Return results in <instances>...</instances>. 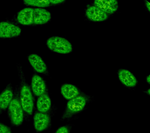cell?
Masks as SVG:
<instances>
[{
    "label": "cell",
    "mask_w": 150,
    "mask_h": 133,
    "mask_svg": "<svg viewBox=\"0 0 150 133\" xmlns=\"http://www.w3.org/2000/svg\"><path fill=\"white\" fill-rule=\"evenodd\" d=\"M17 69L20 80L19 88L20 102L26 116L30 117L33 111V98L30 87L26 81L22 66L18 65Z\"/></svg>",
    "instance_id": "cell-1"
},
{
    "label": "cell",
    "mask_w": 150,
    "mask_h": 133,
    "mask_svg": "<svg viewBox=\"0 0 150 133\" xmlns=\"http://www.w3.org/2000/svg\"><path fill=\"white\" fill-rule=\"evenodd\" d=\"M90 101V97L85 94H80L69 100L62 115V120H69L76 114L80 113L84 110Z\"/></svg>",
    "instance_id": "cell-2"
},
{
    "label": "cell",
    "mask_w": 150,
    "mask_h": 133,
    "mask_svg": "<svg viewBox=\"0 0 150 133\" xmlns=\"http://www.w3.org/2000/svg\"><path fill=\"white\" fill-rule=\"evenodd\" d=\"M86 15L89 20L93 22H103L108 18V15L94 5L88 7Z\"/></svg>",
    "instance_id": "cell-6"
},
{
    "label": "cell",
    "mask_w": 150,
    "mask_h": 133,
    "mask_svg": "<svg viewBox=\"0 0 150 133\" xmlns=\"http://www.w3.org/2000/svg\"><path fill=\"white\" fill-rule=\"evenodd\" d=\"M52 18L51 13L42 8L34 9L33 24L44 25L47 24Z\"/></svg>",
    "instance_id": "cell-8"
},
{
    "label": "cell",
    "mask_w": 150,
    "mask_h": 133,
    "mask_svg": "<svg viewBox=\"0 0 150 133\" xmlns=\"http://www.w3.org/2000/svg\"><path fill=\"white\" fill-rule=\"evenodd\" d=\"M145 5H146V6L148 9V10L149 11L150 10V3L148 1H145Z\"/></svg>",
    "instance_id": "cell-21"
},
{
    "label": "cell",
    "mask_w": 150,
    "mask_h": 133,
    "mask_svg": "<svg viewBox=\"0 0 150 133\" xmlns=\"http://www.w3.org/2000/svg\"><path fill=\"white\" fill-rule=\"evenodd\" d=\"M32 89L36 96H40L46 91V86L43 78L37 74L34 75L32 78Z\"/></svg>",
    "instance_id": "cell-12"
},
{
    "label": "cell",
    "mask_w": 150,
    "mask_h": 133,
    "mask_svg": "<svg viewBox=\"0 0 150 133\" xmlns=\"http://www.w3.org/2000/svg\"><path fill=\"white\" fill-rule=\"evenodd\" d=\"M13 96L12 87L9 84L0 94V109L5 110L9 107Z\"/></svg>",
    "instance_id": "cell-14"
},
{
    "label": "cell",
    "mask_w": 150,
    "mask_h": 133,
    "mask_svg": "<svg viewBox=\"0 0 150 133\" xmlns=\"http://www.w3.org/2000/svg\"><path fill=\"white\" fill-rule=\"evenodd\" d=\"M146 81L149 84H150V75H149L147 77H146Z\"/></svg>",
    "instance_id": "cell-22"
},
{
    "label": "cell",
    "mask_w": 150,
    "mask_h": 133,
    "mask_svg": "<svg viewBox=\"0 0 150 133\" xmlns=\"http://www.w3.org/2000/svg\"><path fill=\"white\" fill-rule=\"evenodd\" d=\"M118 74L120 80L124 86L132 88L137 85V79L129 71L126 69H120L118 71Z\"/></svg>",
    "instance_id": "cell-13"
},
{
    "label": "cell",
    "mask_w": 150,
    "mask_h": 133,
    "mask_svg": "<svg viewBox=\"0 0 150 133\" xmlns=\"http://www.w3.org/2000/svg\"><path fill=\"white\" fill-rule=\"evenodd\" d=\"M93 4L108 15L114 13L119 7L118 2L116 0H96Z\"/></svg>",
    "instance_id": "cell-7"
},
{
    "label": "cell",
    "mask_w": 150,
    "mask_h": 133,
    "mask_svg": "<svg viewBox=\"0 0 150 133\" xmlns=\"http://www.w3.org/2000/svg\"><path fill=\"white\" fill-rule=\"evenodd\" d=\"M23 3L26 5L30 6H36L40 8L47 7L49 6L50 4L49 1H23Z\"/></svg>",
    "instance_id": "cell-17"
},
{
    "label": "cell",
    "mask_w": 150,
    "mask_h": 133,
    "mask_svg": "<svg viewBox=\"0 0 150 133\" xmlns=\"http://www.w3.org/2000/svg\"><path fill=\"white\" fill-rule=\"evenodd\" d=\"M21 29L13 23L6 21L0 23V38H15L19 36Z\"/></svg>",
    "instance_id": "cell-5"
},
{
    "label": "cell",
    "mask_w": 150,
    "mask_h": 133,
    "mask_svg": "<svg viewBox=\"0 0 150 133\" xmlns=\"http://www.w3.org/2000/svg\"><path fill=\"white\" fill-rule=\"evenodd\" d=\"M71 126L70 125H65L59 127L55 133H70Z\"/></svg>",
    "instance_id": "cell-18"
},
{
    "label": "cell",
    "mask_w": 150,
    "mask_h": 133,
    "mask_svg": "<svg viewBox=\"0 0 150 133\" xmlns=\"http://www.w3.org/2000/svg\"><path fill=\"white\" fill-rule=\"evenodd\" d=\"M28 59L29 63L36 72L45 74L47 72L46 64L38 55L35 53L29 55Z\"/></svg>",
    "instance_id": "cell-10"
},
{
    "label": "cell",
    "mask_w": 150,
    "mask_h": 133,
    "mask_svg": "<svg viewBox=\"0 0 150 133\" xmlns=\"http://www.w3.org/2000/svg\"><path fill=\"white\" fill-rule=\"evenodd\" d=\"M50 122V116L46 113H36L34 117V125L37 132L43 131L49 126Z\"/></svg>",
    "instance_id": "cell-9"
},
{
    "label": "cell",
    "mask_w": 150,
    "mask_h": 133,
    "mask_svg": "<svg viewBox=\"0 0 150 133\" xmlns=\"http://www.w3.org/2000/svg\"><path fill=\"white\" fill-rule=\"evenodd\" d=\"M8 115L12 124L14 125L22 124L24 118V112L20 102L18 87L15 89L13 97L8 107Z\"/></svg>",
    "instance_id": "cell-3"
},
{
    "label": "cell",
    "mask_w": 150,
    "mask_h": 133,
    "mask_svg": "<svg viewBox=\"0 0 150 133\" xmlns=\"http://www.w3.org/2000/svg\"><path fill=\"white\" fill-rule=\"evenodd\" d=\"M34 8H24L19 11L17 15L18 22L21 25H30L33 24Z\"/></svg>",
    "instance_id": "cell-11"
},
{
    "label": "cell",
    "mask_w": 150,
    "mask_h": 133,
    "mask_svg": "<svg viewBox=\"0 0 150 133\" xmlns=\"http://www.w3.org/2000/svg\"><path fill=\"white\" fill-rule=\"evenodd\" d=\"M46 45L50 51L61 54H68L73 48L70 42L63 37L53 36L47 39Z\"/></svg>",
    "instance_id": "cell-4"
},
{
    "label": "cell",
    "mask_w": 150,
    "mask_h": 133,
    "mask_svg": "<svg viewBox=\"0 0 150 133\" xmlns=\"http://www.w3.org/2000/svg\"><path fill=\"white\" fill-rule=\"evenodd\" d=\"M64 1H64V0H55V1L51 0V1H49L50 4H54V5L63 3H64Z\"/></svg>",
    "instance_id": "cell-20"
},
{
    "label": "cell",
    "mask_w": 150,
    "mask_h": 133,
    "mask_svg": "<svg viewBox=\"0 0 150 133\" xmlns=\"http://www.w3.org/2000/svg\"><path fill=\"white\" fill-rule=\"evenodd\" d=\"M0 133H12L9 127L0 122Z\"/></svg>",
    "instance_id": "cell-19"
},
{
    "label": "cell",
    "mask_w": 150,
    "mask_h": 133,
    "mask_svg": "<svg viewBox=\"0 0 150 133\" xmlns=\"http://www.w3.org/2000/svg\"><path fill=\"white\" fill-rule=\"evenodd\" d=\"M36 106L38 110L40 113H46L49 111L51 107V101L47 93L38 97Z\"/></svg>",
    "instance_id": "cell-16"
},
{
    "label": "cell",
    "mask_w": 150,
    "mask_h": 133,
    "mask_svg": "<svg viewBox=\"0 0 150 133\" xmlns=\"http://www.w3.org/2000/svg\"><path fill=\"white\" fill-rule=\"evenodd\" d=\"M62 95L66 99L70 100L80 94L79 89L74 85L70 84H65L61 87Z\"/></svg>",
    "instance_id": "cell-15"
}]
</instances>
